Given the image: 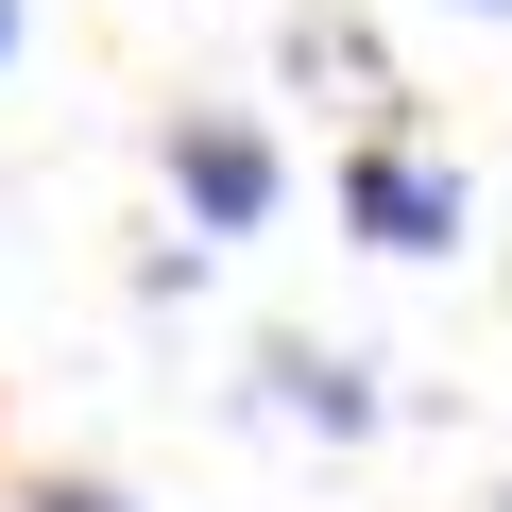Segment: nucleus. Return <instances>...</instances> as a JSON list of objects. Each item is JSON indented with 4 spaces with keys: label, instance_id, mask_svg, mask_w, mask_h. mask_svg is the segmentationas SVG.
<instances>
[{
    "label": "nucleus",
    "instance_id": "20e7f679",
    "mask_svg": "<svg viewBox=\"0 0 512 512\" xmlns=\"http://www.w3.org/2000/svg\"><path fill=\"white\" fill-rule=\"evenodd\" d=\"M18 512H137V495H120V478H35Z\"/></svg>",
    "mask_w": 512,
    "mask_h": 512
},
{
    "label": "nucleus",
    "instance_id": "f03ea898",
    "mask_svg": "<svg viewBox=\"0 0 512 512\" xmlns=\"http://www.w3.org/2000/svg\"><path fill=\"white\" fill-rule=\"evenodd\" d=\"M171 188H188V222H205V239H256L291 171H274V137H256V120L188 103V120H171Z\"/></svg>",
    "mask_w": 512,
    "mask_h": 512
},
{
    "label": "nucleus",
    "instance_id": "39448f33",
    "mask_svg": "<svg viewBox=\"0 0 512 512\" xmlns=\"http://www.w3.org/2000/svg\"><path fill=\"white\" fill-rule=\"evenodd\" d=\"M0 52H18V0H0Z\"/></svg>",
    "mask_w": 512,
    "mask_h": 512
},
{
    "label": "nucleus",
    "instance_id": "423d86ee",
    "mask_svg": "<svg viewBox=\"0 0 512 512\" xmlns=\"http://www.w3.org/2000/svg\"><path fill=\"white\" fill-rule=\"evenodd\" d=\"M478 18H512V0H478Z\"/></svg>",
    "mask_w": 512,
    "mask_h": 512
},
{
    "label": "nucleus",
    "instance_id": "0eeeda50",
    "mask_svg": "<svg viewBox=\"0 0 512 512\" xmlns=\"http://www.w3.org/2000/svg\"><path fill=\"white\" fill-rule=\"evenodd\" d=\"M495 512H512V495H495Z\"/></svg>",
    "mask_w": 512,
    "mask_h": 512
},
{
    "label": "nucleus",
    "instance_id": "f257e3e1",
    "mask_svg": "<svg viewBox=\"0 0 512 512\" xmlns=\"http://www.w3.org/2000/svg\"><path fill=\"white\" fill-rule=\"evenodd\" d=\"M478 222V188L444 171V154H410V137H359L342 154V239H376V256H444Z\"/></svg>",
    "mask_w": 512,
    "mask_h": 512
},
{
    "label": "nucleus",
    "instance_id": "7ed1b4c3",
    "mask_svg": "<svg viewBox=\"0 0 512 512\" xmlns=\"http://www.w3.org/2000/svg\"><path fill=\"white\" fill-rule=\"evenodd\" d=\"M256 410H274V427H325V444H359V427H376V359H342V342L274 325V342H256Z\"/></svg>",
    "mask_w": 512,
    "mask_h": 512
}]
</instances>
